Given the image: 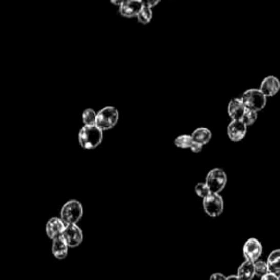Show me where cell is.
<instances>
[{"label":"cell","instance_id":"obj_24","mask_svg":"<svg viewBox=\"0 0 280 280\" xmlns=\"http://www.w3.org/2000/svg\"><path fill=\"white\" fill-rule=\"evenodd\" d=\"M189 150H191V151L194 152V153H199V152L203 150V145L194 142V143L192 144L191 148H189Z\"/></svg>","mask_w":280,"mask_h":280},{"label":"cell","instance_id":"obj_14","mask_svg":"<svg viewBox=\"0 0 280 280\" xmlns=\"http://www.w3.org/2000/svg\"><path fill=\"white\" fill-rule=\"evenodd\" d=\"M68 249H69V246L67 245V243H66V241L62 236L53 241L52 252H53V255L56 259L63 261L68 256Z\"/></svg>","mask_w":280,"mask_h":280},{"label":"cell","instance_id":"obj_11","mask_svg":"<svg viewBox=\"0 0 280 280\" xmlns=\"http://www.w3.org/2000/svg\"><path fill=\"white\" fill-rule=\"evenodd\" d=\"M280 90V81L275 76H268L263 79L259 86V91L266 97L275 96Z\"/></svg>","mask_w":280,"mask_h":280},{"label":"cell","instance_id":"obj_15","mask_svg":"<svg viewBox=\"0 0 280 280\" xmlns=\"http://www.w3.org/2000/svg\"><path fill=\"white\" fill-rule=\"evenodd\" d=\"M267 266L270 274H280V249L274 250L267 257Z\"/></svg>","mask_w":280,"mask_h":280},{"label":"cell","instance_id":"obj_2","mask_svg":"<svg viewBox=\"0 0 280 280\" xmlns=\"http://www.w3.org/2000/svg\"><path fill=\"white\" fill-rule=\"evenodd\" d=\"M84 215V207L80 202L76 199L68 201L62 207L61 219L66 226L77 225Z\"/></svg>","mask_w":280,"mask_h":280},{"label":"cell","instance_id":"obj_18","mask_svg":"<svg viewBox=\"0 0 280 280\" xmlns=\"http://www.w3.org/2000/svg\"><path fill=\"white\" fill-rule=\"evenodd\" d=\"M84 126H94L96 123V112L93 109H87L82 112Z\"/></svg>","mask_w":280,"mask_h":280},{"label":"cell","instance_id":"obj_12","mask_svg":"<svg viewBox=\"0 0 280 280\" xmlns=\"http://www.w3.org/2000/svg\"><path fill=\"white\" fill-rule=\"evenodd\" d=\"M66 228V225L64 224V221L61 218H51L46 224L45 227V232L46 235L51 238V240H56L63 235L64 230Z\"/></svg>","mask_w":280,"mask_h":280},{"label":"cell","instance_id":"obj_1","mask_svg":"<svg viewBox=\"0 0 280 280\" xmlns=\"http://www.w3.org/2000/svg\"><path fill=\"white\" fill-rule=\"evenodd\" d=\"M103 140V130L94 126H84L79 131V144L86 150H93Z\"/></svg>","mask_w":280,"mask_h":280},{"label":"cell","instance_id":"obj_7","mask_svg":"<svg viewBox=\"0 0 280 280\" xmlns=\"http://www.w3.org/2000/svg\"><path fill=\"white\" fill-rule=\"evenodd\" d=\"M243 256L245 261H250V262H257L258 258L261 257V255L263 253V245L262 243L257 240V238H249L243 245Z\"/></svg>","mask_w":280,"mask_h":280},{"label":"cell","instance_id":"obj_3","mask_svg":"<svg viewBox=\"0 0 280 280\" xmlns=\"http://www.w3.org/2000/svg\"><path fill=\"white\" fill-rule=\"evenodd\" d=\"M241 100L246 110L259 112L265 108L267 103V97L263 94L259 89H249L242 93Z\"/></svg>","mask_w":280,"mask_h":280},{"label":"cell","instance_id":"obj_8","mask_svg":"<svg viewBox=\"0 0 280 280\" xmlns=\"http://www.w3.org/2000/svg\"><path fill=\"white\" fill-rule=\"evenodd\" d=\"M62 237L67 243L69 248H77L84 240V233L78 225H68L66 226Z\"/></svg>","mask_w":280,"mask_h":280},{"label":"cell","instance_id":"obj_17","mask_svg":"<svg viewBox=\"0 0 280 280\" xmlns=\"http://www.w3.org/2000/svg\"><path fill=\"white\" fill-rule=\"evenodd\" d=\"M237 276L242 280H253L254 276H256L255 275L254 263L250 261H244L241 264V266L238 267Z\"/></svg>","mask_w":280,"mask_h":280},{"label":"cell","instance_id":"obj_26","mask_svg":"<svg viewBox=\"0 0 280 280\" xmlns=\"http://www.w3.org/2000/svg\"><path fill=\"white\" fill-rule=\"evenodd\" d=\"M261 280H279V278H278V275H275V274H270V273H268L267 275L263 276V277L261 278Z\"/></svg>","mask_w":280,"mask_h":280},{"label":"cell","instance_id":"obj_20","mask_svg":"<svg viewBox=\"0 0 280 280\" xmlns=\"http://www.w3.org/2000/svg\"><path fill=\"white\" fill-rule=\"evenodd\" d=\"M152 9H150L149 7H146V6H143L142 8V10H140L138 16H137V19L140 23H143V24H147V23H149L152 19Z\"/></svg>","mask_w":280,"mask_h":280},{"label":"cell","instance_id":"obj_5","mask_svg":"<svg viewBox=\"0 0 280 280\" xmlns=\"http://www.w3.org/2000/svg\"><path fill=\"white\" fill-rule=\"evenodd\" d=\"M228 177L226 172L221 169H212L206 176V184L209 187L211 193L219 194L226 187Z\"/></svg>","mask_w":280,"mask_h":280},{"label":"cell","instance_id":"obj_28","mask_svg":"<svg viewBox=\"0 0 280 280\" xmlns=\"http://www.w3.org/2000/svg\"><path fill=\"white\" fill-rule=\"evenodd\" d=\"M226 280H242V279L240 277H238L237 275H231V276L227 277Z\"/></svg>","mask_w":280,"mask_h":280},{"label":"cell","instance_id":"obj_9","mask_svg":"<svg viewBox=\"0 0 280 280\" xmlns=\"http://www.w3.org/2000/svg\"><path fill=\"white\" fill-rule=\"evenodd\" d=\"M143 6H144L143 2H140V0H125V2L122 3L121 7L118 8V12L123 18L126 19L137 18Z\"/></svg>","mask_w":280,"mask_h":280},{"label":"cell","instance_id":"obj_25","mask_svg":"<svg viewBox=\"0 0 280 280\" xmlns=\"http://www.w3.org/2000/svg\"><path fill=\"white\" fill-rule=\"evenodd\" d=\"M227 277H225L224 274H221V273H215V274H212L209 278V280H226Z\"/></svg>","mask_w":280,"mask_h":280},{"label":"cell","instance_id":"obj_6","mask_svg":"<svg viewBox=\"0 0 280 280\" xmlns=\"http://www.w3.org/2000/svg\"><path fill=\"white\" fill-rule=\"evenodd\" d=\"M203 208L209 217H219L224 212V199L221 195L211 193L208 197L203 199Z\"/></svg>","mask_w":280,"mask_h":280},{"label":"cell","instance_id":"obj_21","mask_svg":"<svg viewBox=\"0 0 280 280\" xmlns=\"http://www.w3.org/2000/svg\"><path fill=\"white\" fill-rule=\"evenodd\" d=\"M257 118H258V113L257 112L251 111V110H246L241 122L243 123V124L246 127H248V126H252L254 123L257 121Z\"/></svg>","mask_w":280,"mask_h":280},{"label":"cell","instance_id":"obj_27","mask_svg":"<svg viewBox=\"0 0 280 280\" xmlns=\"http://www.w3.org/2000/svg\"><path fill=\"white\" fill-rule=\"evenodd\" d=\"M158 4H159V2H143V5L146 7H149L150 9H152V8Z\"/></svg>","mask_w":280,"mask_h":280},{"label":"cell","instance_id":"obj_22","mask_svg":"<svg viewBox=\"0 0 280 280\" xmlns=\"http://www.w3.org/2000/svg\"><path fill=\"white\" fill-rule=\"evenodd\" d=\"M254 268H255V275L259 276L261 278L269 273L266 262H263V261L255 262L254 263Z\"/></svg>","mask_w":280,"mask_h":280},{"label":"cell","instance_id":"obj_4","mask_svg":"<svg viewBox=\"0 0 280 280\" xmlns=\"http://www.w3.org/2000/svg\"><path fill=\"white\" fill-rule=\"evenodd\" d=\"M119 112L114 106H105L96 113L95 126L101 130L112 129L118 123Z\"/></svg>","mask_w":280,"mask_h":280},{"label":"cell","instance_id":"obj_19","mask_svg":"<svg viewBox=\"0 0 280 280\" xmlns=\"http://www.w3.org/2000/svg\"><path fill=\"white\" fill-rule=\"evenodd\" d=\"M194 143V140L191 135H182L178 136L175 140L174 144L176 147L181 148V149H189L191 148L192 144Z\"/></svg>","mask_w":280,"mask_h":280},{"label":"cell","instance_id":"obj_16","mask_svg":"<svg viewBox=\"0 0 280 280\" xmlns=\"http://www.w3.org/2000/svg\"><path fill=\"white\" fill-rule=\"evenodd\" d=\"M191 136H192L194 142L204 146V145H207L210 142L211 138H212V133H211V130L208 128L199 127V128L195 129Z\"/></svg>","mask_w":280,"mask_h":280},{"label":"cell","instance_id":"obj_29","mask_svg":"<svg viewBox=\"0 0 280 280\" xmlns=\"http://www.w3.org/2000/svg\"><path fill=\"white\" fill-rule=\"evenodd\" d=\"M278 278H279V280H280V274H279V275H278Z\"/></svg>","mask_w":280,"mask_h":280},{"label":"cell","instance_id":"obj_13","mask_svg":"<svg viewBox=\"0 0 280 280\" xmlns=\"http://www.w3.org/2000/svg\"><path fill=\"white\" fill-rule=\"evenodd\" d=\"M246 109L241 98H233L228 105V114L232 121H241Z\"/></svg>","mask_w":280,"mask_h":280},{"label":"cell","instance_id":"obj_23","mask_svg":"<svg viewBox=\"0 0 280 280\" xmlns=\"http://www.w3.org/2000/svg\"><path fill=\"white\" fill-rule=\"evenodd\" d=\"M195 192H196L197 196L201 197L202 199H205L206 197H208L211 194L209 187L207 186V184H206V183H198V184H197L195 186Z\"/></svg>","mask_w":280,"mask_h":280},{"label":"cell","instance_id":"obj_10","mask_svg":"<svg viewBox=\"0 0 280 280\" xmlns=\"http://www.w3.org/2000/svg\"><path fill=\"white\" fill-rule=\"evenodd\" d=\"M248 127H246L241 121H231L228 125L227 134L229 139L233 143H238L245 137Z\"/></svg>","mask_w":280,"mask_h":280}]
</instances>
